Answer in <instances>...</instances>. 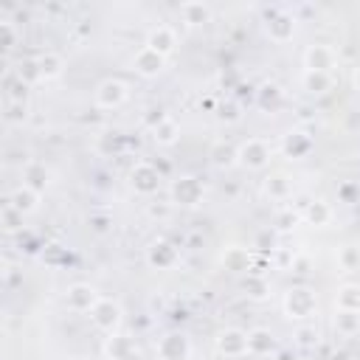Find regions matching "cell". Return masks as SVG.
<instances>
[{
  "instance_id": "cell-33",
  "label": "cell",
  "mask_w": 360,
  "mask_h": 360,
  "mask_svg": "<svg viewBox=\"0 0 360 360\" xmlns=\"http://www.w3.org/2000/svg\"><path fill=\"white\" fill-rule=\"evenodd\" d=\"M14 76H17L20 82H25L28 87H31V84H37V82H42V79H39L37 59H20V62H17V68H14Z\"/></svg>"
},
{
  "instance_id": "cell-22",
  "label": "cell",
  "mask_w": 360,
  "mask_h": 360,
  "mask_svg": "<svg viewBox=\"0 0 360 360\" xmlns=\"http://www.w3.org/2000/svg\"><path fill=\"white\" fill-rule=\"evenodd\" d=\"M301 217H304L307 225L323 228V225H329V219H332V208H329V202H323V200H309V202L304 205Z\"/></svg>"
},
{
  "instance_id": "cell-35",
  "label": "cell",
  "mask_w": 360,
  "mask_h": 360,
  "mask_svg": "<svg viewBox=\"0 0 360 360\" xmlns=\"http://www.w3.org/2000/svg\"><path fill=\"white\" fill-rule=\"evenodd\" d=\"M87 225H90L93 233L104 236V233L112 231V217H110V214H90V217H87Z\"/></svg>"
},
{
  "instance_id": "cell-20",
  "label": "cell",
  "mask_w": 360,
  "mask_h": 360,
  "mask_svg": "<svg viewBox=\"0 0 360 360\" xmlns=\"http://www.w3.org/2000/svg\"><path fill=\"white\" fill-rule=\"evenodd\" d=\"M34 59H37V68H39V79H42V82L59 79L62 70H65V59H62L59 53H53V51H45V53H39V56H34Z\"/></svg>"
},
{
  "instance_id": "cell-9",
  "label": "cell",
  "mask_w": 360,
  "mask_h": 360,
  "mask_svg": "<svg viewBox=\"0 0 360 360\" xmlns=\"http://www.w3.org/2000/svg\"><path fill=\"white\" fill-rule=\"evenodd\" d=\"M127 96H129V90H127V84H124L121 79H104V82L96 87V104H98L101 110H115V107H121V104L127 101Z\"/></svg>"
},
{
  "instance_id": "cell-30",
  "label": "cell",
  "mask_w": 360,
  "mask_h": 360,
  "mask_svg": "<svg viewBox=\"0 0 360 360\" xmlns=\"http://www.w3.org/2000/svg\"><path fill=\"white\" fill-rule=\"evenodd\" d=\"M332 326L338 335H357L360 332V312H346V309H338L335 318H332Z\"/></svg>"
},
{
  "instance_id": "cell-12",
  "label": "cell",
  "mask_w": 360,
  "mask_h": 360,
  "mask_svg": "<svg viewBox=\"0 0 360 360\" xmlns=\"http://www.w3.org/2000/svg\"><path fill=\"white\" fill-rule=\"evenodd\" d=\"M132 68H135V73L152 79V76H160V73H163V68H166V56H160L158 51H152V48L143 45V48L132 56Z\"/></svg>"
},
{
  "instance_id": "cell-19",
  "label": "cell",
  "mask_w": 360,
  "mask_h": 360,
  "mask_svg": "<svg viewBox=\"0 0 360 360\" xmlns=\"http://www.w3.org/2000/svg\"><path fill=\"white\" fill-rule=\"evenodd\" d=\"M309 149H312V141H309V135H304V132H298V129H292V132H287L284 135V141H281V152L287 155V158H307L309 155Z\"/></svg>"
},
{
  "instance_id": "cell-18",
  "label": "cell",
  "mask_w": 360,
  "mask_h": 360,
  "mask_svg": "<svg viewBox=\"0 0 360 360\" xmlns=\"http://www.w3.org/2000/svg\"><path fill=\"white\" fill-rule=\"evenodd\" d=\"M104 354L110 357V360H132V354H135V343H132V338L129 335H110L107 338V343H104Z\"/></svg>"
},
{
  "instance_id": "cell-24",
  "label": "cell",
  "mask_w": 360,
  "mask_h": 360,
  "mask_svg": "<svg viewBox=\"0 0 360 360\" xmlns=\"http://www.w3.org/2000/svg\"><path fill=\"white\" fill-rule=\"evenodd\" d=\"M208 158H211V166H214V169H222V172L239 163V158H236V146H231V143H225V141L214 143L211 152H208Z\"/></svg>"
},
{
  "instance_id": "cell-25",
  "label": "cell",
  "mask_w": 360,
  "mask_h": 360,
  "mask_svg": "<svg viewBox=\"0 0 360 360\" xmlns=\"http://www.w3.org/2000/svg\"><path fill=\"white\" fill-rule=\"evenodd\" d=\"M301 87L309 96H326L332 90V76L329 73H315V70H304L301 76Z\"/></svg>"
},
{
  "instance_id": "cell-39",
  "label": "cell",
  "mask_w": 360,
  "mask_h": 360,
  "mask_svg": "<svg viewBox=\"0 0 360 360\" xmlns=\"http://www.w3.org/2000/svg\"><path fill=\"white\" fill-rule=\"evenodd\" d=\"M28 96V84L20 82L17 76H8V101H25Z\"/></svg>"
},
{
  "instance_id": "cell-37",
  "label": "cell",
  "mask_w": 360,
  "mask_h": 360,
  "mask_svg": "<svg viewBox=\"0 0 360 360\" xmlns=\"http://www.w3.org/2000/svg\"><path fill=\"white\" fill-rule=\"evenodd\" d=\"M217 118H219V121H225V124H236V121L242 118V112H239V104H236V101H225V104H219V110H217Z\"/></svg>"
},
{
  "instance_id": "cell-8",
  "label": "cell",
  "mask_w": 360,
  "mask_h": 360,
  "mask_svg": "<svg viewBox=\"0 0 360 360\" xmlns=\"http://www.w3.org/2000/svg\"><path fill=\"white\" fill-rule=\"evenodd\" d=\"M98 301H101V298H98L96 287H93V284H84V281L70 284L68 292H65V304H68V309H73V312H93V307H96Z\"/></svg>"
},
{
  "instance_id": "cell-43",
  "label": "cell",
  "mask_w": 360,
  "mask_h": 360,
  "mask_svg": "<svg viewBox=\"0 0 360 360\" xmlns=\"http://www.w3.org/2000/svg\"><path fill=\"white\" fill-rule=\"evenodd\" d=\"M352 84H354V90H360V65L352 70Z\"/></svg>"
},
{
  "instance_id": "cell-44",
  "label": "cell",
  "mask_w": 360,
  "mask_h": 360,
  "mask_svg": "<svg viewBox=\"0 0 360 360\" xmlns=\"http://www.w3.org/2000/svg\"><path fill=\"white\" fill-rule=\"evenodd\" d=\"M273 360H295V357H292V354H290V352H278V354H276V357H273Z\"/></svg>"
},
{
  "instance_id": "cell-16",
  "label": "cell",
  "mask_w": 360,
  "mask_h": 360,
  "mask_svg": "<svg viewBox=\"0 0 360 360\" xmlns=\"http://www.w3.org/2000/svg\"><path fill=\"white\" fill-rule=\"evenodd\" d=\"M48 180H51V172H48V166L45 163H39V160H28L25 166H22V186H28V188H34V191H45V186H48Z\"/></svg>"
},
{
  "instance_id": "cell-36",
  "label": "cell",
  "mask_w": 360,
  "mask_h": 360,
  "mask_svg": "<svg viewBox=\"0 0 360 360\" xmlns=\"http://www.w3.org/2000/svg\"><path fill=\"white\" fill-rule=\"evenodd\" d=\"M0 31H3V42H0V45H3L6 53H11L14 45H17V28H14V22H11V20H3V22H0Z\"/></svg>"
},
{
  "instance_id": "cell-6",
  "label": "cell",
  "mask_w": 360,
  "mask_h": 360,
  "mask_svg": "<svg viewBox=\"0 0 360 360\" xmlns=\"http://www.w3.org/2000/svg\"><path fill=\"white\" fill-rule=\"evenodd\" d=\"M158 357L160 360H188L191 357V340L183 332H166L158 340Z\"/></svg>"
},
{
  "instance_id": "cell-27",
  "label": "cell",
  "mask_w": 360,
  "mask_h": 360,
  "mask_svg": "<svg viewBox=\"0 0 360 360\" xmlns=\"http://www.w3.org/2000/svg\"><path fill=\"white\" fill-rule=\"evenodd\" d=\"M335 307L338 309H346V312H360V284H343V287H338Z\"/></svg>"
},
{
  "instance_id": "cell-46",
  "label": "cell",
  "mask_w": 360,
  "mask_h": 360,
  "mask_svg": "<svg viewBox=\"0 0 360 360\" xmlns=\"http://www.w3.org/2000/svg\"><path fill=\"white\" fill-rule=\"evenodd\" d=\"M73 360H93V357H73Z\"/></svg>"
},
{
  "instance_id": "cell-10",
  "label": "cell",
  "mask_w": 360,
  "mask_h": 360,
  "mask_svg": "<svg viewBox=\"0 0 360 360\" xmlns=\"http://www.w3.org/2000/svg\"><path fill=\"white\" fill-rule=\"evenodd\" d=\"M217 352L222 357H242V354H248V332L236 329V326L222 329L217 335Z\"/></svg>"
},
{
  "instance_id": "cell-34",
  "label": "cell",
  "mask_w": 360,
  "mask_h": 360,
  "mask_svg": "<svg viewBox=\"0 0 360 360\" xmlns=\"http://www.w3.org/2000/svg\"><path fill=\"white\" fill-rule=\"evenodd\" d=\"M338 264H340V270H354L360 264V248H354V245L338 248Z\"/></svg>"
},
{
  "instance_id": "cell-1",
  "label": "cell",
  "mask_w": 360,
  "mask_h": 360,
  "mask_svg": "<svg viewBox=\"0 0 360 360\" xmlns=\"http://www.w3.org/2000/svg\"><path fill=\"white\" fill-rule=\"evenodd\" d=\"M315 309H318V298H315V292L309 287H290L287 290V295H284V312H287V318L307 321V318L315 315Z\"/></svg>"
},
{
  "instance_id": "cell-38",
  "label": "cell",
  "mask_w": 360,
  "mask_h": 360,
  "mask_svg": "<svg viewBox=\"0 0 360 360\" xmlns=\"http://www.w3.org/2000/svg\"><path fill=\"white\" fill-rule=\"evenodd\" d=\"M295 343L304 349H312L318 343V329L315 326H298L295 329Z\"/></svg>"
},
{
  "instance_id": "cell-40",
  "label": "cell",
  "mask_w": 360,
  "mask_h": 360,
  "mask_svg": "<svg viewBox=\"0 0 360 360\" xmlns=\"http://www.w3.org/2000/svg\"><path fill=\"white\" fill-rule=\"evenodd\" d=\"M3 225H6V231H17L22 225V214L17 208H11L8 202L3 205Z\"/></svg>"
},
{
  "instance_id": "cell-41",
  "label": "cell",
  "mask_w": 360,
  "mask_h": 360,
  "mask_svg": "<svg viewBox=\"0 0 360 360\" xmlns=\"http://www.w3.org/2000/svg\"><path fill=\"white\" fill-rule=\"evenodd\" d=\"M256 248H262V250H267V248H273V236L264 231V233H259L256 236Z\"/></svg>"
},
{
  "instance_id": "cell-3",
  "label": "cell",
  "mask_w": 360,
  "mask_h": 360,
  "mask_svg": "<svg viewBox=\"0 0 360 360\" xmlns=\"http://www.w3.org/2000/svg\"><path fill=\"white\" fill-rule=\"evenodd\" d=\"M121 318H124L121 304H118V301H112V298H101V301L93 307V312H90L93 326H96V329H101V332H107V335H115V332H118Z\"/></svg>"
},
{
  "instance_id": "cell-7",
  "label": "cell",
  "mask_w": 360,
  "mask_h": 360,
  "mask_svg": "<svg viewBox=\"0 0 360 360\" xmlns=\"http://www.w3.org/2000/svg\"><path fill=\"white\" fill-rule=\"evenodd\" d=\"M129 186H132L135 194L152 197L160 188V172L152 163H135L132 172H129Z\"/></svg>"
},
{
  "instance_id": "cell-32",
  "label": "cell",
  "mask_w": 360,
  "mask_h": 360,
  "mask_svg": "<svg viewBox=\"0 0 360 360\" xmlns=\"http://www.w3.org/2000/svg\"><path fill=\"white\" fill-rule=\"evenodd\" d=\"M3 121H6L8 127H22V124L28 121V104H25V101H6Z\"/></svg>"
},
{
  "instance_id": "cell-42",
  "label": "cell",
  "mask_w": 360,
  "mask_h": 360,
  "mask_svg": "<svg viewBox=\"0 0 360 360\" xmlns=\"http://www.w3.org/2000/svg\"><path fill=\"white\" fill-rule=\"evenodd\" d=\"M149 214H152V217H166V214H169V208H166V205H152V208H149Z\"/></svg>"
},
{
  "instance_id": "cell-11",
  "label": "cell",
  "mask_w": 360,
  "mask_h": 360,
  "mask_svg": "<svg viewBox=\"0 0 360 360\" xmlns=\"http://www.w3.org/2000/svg\"><path fill=\"white\" fill-rule=\"evenodd\" d=\"M177 259H180V253L169 239H155L146 248V264L155 267V270H169V267L177 264Z\"/></svg>"
},
{
  "instance_id": "cell-15",
  "label": "cell",
  "mask_w": 360,
  "mask_h": 360,
  "mask_svg": "<svg viewBox=\"0 0 360 360\" xmlns=\"http://www.w3.org/2000/svg\"><path fill=\"white\" fill-rule=\"evenodd\" d=\"M248 354L253 357H270L276 354V338L270 329L259 326V329H250L248 332Z\"/></svg>"
},
{
  "instance_id": "cell-23",
  "label": "cell",
  "mask_w": 360,
  "mask_h": 360,
  "mask_svg": "<svg viewBox=\"0 0 360 360\" xmlns=\"http://www.w3.org/2000/svg\"><path fill=\"white\" fill-rule=\"evenodd\" d=\"M177 138H180V127H177V121L169 118V115L152 127V141H155L158 146H174Z\"/></svg>"
},
{
  "instance_id": "cell-2",
  "label": "cell",
  "mask_w": 360,
  "mask_h": 360,
  "mask_svg": "<svg viewBox=\"0 0 360 360\" xmlns=\"http://www.w3.org/2000/svg\"><path fill=\"white\" fill-rule=\"evenodd\" d=\"M236 158H239V166H245L250 172H259V169H264L270 163L273 152L262 138H248L245 143L236 146Z\"/></svg>"
},
{
  "instance_id": "cell-4",
  "label": "cell",
  "mask_w": 360,
  "mask_h": 360,
  "mask_svg": "<svg viewBox=\"0 0 360 360\" xmlns=\"http://www.w3.org/2000/svg\"><path fill=\"white\" fill-rule=\"evenodd\" d=\"M202 197H205V188H202V183H200L197 177H191V174H183V177H177V180L172 183V202L183 205V208L200 205Z\"/></svg>"
},
{
  "instance_id": "cell-28",
  "label": "cell",
  "mask_w": 360,
  "mask_h": 360,
  "mask_svg": "<svg viewBox=\"0 0 360 360\" xmlns=\"http://www.w3.org/2000/svg\"><path fill=\"white\" fill-rule=\"evenodd\" d=\"M256 104H259L264 112L276 110V107L281 104V87H278L276 82H264V84H259V90H256Z\"/></svg>"
},
{
  "instance_id": "cell-26",
  "label": "cell",
  "mask_w": 360,
  "mask_h": 360,
  "mask_svg": "<svg viewBox=\"0 0 360 360\" xmlns=\"http://www.w3.org/2000/svg\"><path fill=\"white\" fill-rule=\"evenodd\" d=\"M180 17L188 28H197V25H205L211 20V8L205 3H183L180 6Z\"/></svg>"
},
{
  "instance_id": "cell-14",
  "label": "cell",
  "mask_w": 360,
  "mask_h": 360,
  "mask_svg": "<svg viewBox=\"0 0 360 360\" xmlns=\"http://www.w3.org/2000/svg\"><path fill=\"white\" fill-rule=\"evenodd\" d=\"M146 48L158 51L160 56H172L174 48H177V34H174V28H169V25H155V28L146 34Z\"/></svg>"
},
{
  "instance_id": "cell-5",
  "label": "cell",
  "mask_w": 360,
  "mask_h": 360,
  "mask_svg": "<svg viewBox=\"0 0 360 360\" xmlns=\"http://www.w3.org/2000/svg\"><path fill=\"white\" fill-rule=\"evenodd\" d=\"M264 31L273 42H290L295 37V17L281 8H273L264 17Z\"/></svg>"
},
{
  "instance_id": "cell-13",
  "label": "cell",
  "mask_w": 360,
  "mask_h": 360,
  "mask_svg": "<svg viewBox=\"0 0 360 360\" xmlns=\"http://www.w3.org/2000/svg\"><path fill=\"white\" fill-rule=\"evenodd\" d=\"M304 68L307 70H315V73H329L335 68V51L329 45H309L304 51Z\"/></svg>"
},
{
  "instance_id": "cell-21",
  "label": "cell",
  "mask_w": 360,
  "mask_h": 360,
  "mask_svg": "<svg viewBox=\"0 0 360 360\" xmlns=\"http://www.w3.org/2000/svg\"><path fill=\"white\" fill-rule=\"evenodd\" d=\"M219 262H222V267L231 270V273H248V270H250V253H248L245 248H236V245L225 248L222 256H219Z\"/></svg>"
},
{
  "instance_id": "cell-31",
  "label": "cell",
  "mask_w": 360,
  "mask_h": 360,
  "mask_svg": "<svg viewBox=\"0 0 360 360\" xmlns=\"http://www.w3.org/2000/svg\"><path fill=\"white\" fill-rule=\"evenodd\" d=\"M290 191H292V186H290V180H287L284 174H270V177L264 180V194H267L270 200H287Z\"/></svg>"
},
{
  "instance_id": "cell-29",
  "label": "cell",
  "mask_w": 360,
  "mask_h": 360,
  "mask_svg": "<svg viewBox=\"0 0 360 360\" xmlns=\"http://www.w3.org/2000/svg\"><path fill=\"white\" fill-rule=\"evenodd\" d=\"M242 290H245L248 298L264 301V298L270 295V281H267L264 276H259V273H248V278L242 281Z\"/></svg>"
},
{
  "instance_id": "cell-17",
  "label": "cell",
  "mask_w": 360,
  "mask_h": 360,
  "mask_svg": "<svg viewBox=\"0 0 360 360\" xmlns=\"http://www.w3.org/2000/svg\"><path fill=\"white\" fill-rule=\"evenodd\" d=\"M6 202H8L11 208H17V211L25 217V214H34V211H37V205H39V191H34V188H28V186H20V188H14V191L6 197Z\"/></svg>"
},
{
  "instance_id": "cell-45",
  "label": "cell",
  "mask_w": 360,
  "mask_h": 360,
  "mask_svg": "<svg viewBox=\"0 0 360 360\" xmlns=\"http://www.w3.org/2000/svg\"><path fill=\"white\" fill-rule=\"evenodd\" d=\"M329 360H349V354H346V352H335Z\"/></svg>"
}]
</instances>
